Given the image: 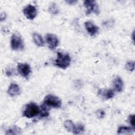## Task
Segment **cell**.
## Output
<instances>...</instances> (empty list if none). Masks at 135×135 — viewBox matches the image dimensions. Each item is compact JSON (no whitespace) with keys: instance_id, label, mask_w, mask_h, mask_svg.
Returning a JSON list of instances; mask_svg holds the SVG:
<instances>
[{"instance_id":"cell-1","label":"cell","mask_w":135,"mask_h":135,"mask_svg":"<svg viewBox=\"0 0 135 135\" xmlns=\"http://www.w3.org/2000/svg\"><path fill=\"white\" fill-rule=\"evenodd\" d=\"M71 61V57L68 54L58 52L55 60V65L59 68L65 69L70 66Z\"/></svg>"},{"instance_id":"cell-2","label":"cell","mask_w":135,"mask_h":135,"mask_svg":"<svg viewBox=\"0 0 135 135\" xmlns=\"http://www.w3.org/2000/svg\"><path fill=\"white\" fill-rule=\"evenodd\" d=\"M40 113V108L35 103L31 102L26 105L23 112L24 117L27 118H32Z\"/></svg>"},{"instance_id":"cell-3","label":"cell","mask_w":135,"mask_h":135,"mask_svg":"<svg viewBox=\"0 0 135 135\" xmlns=\"http://www.w3.org/2000/svg\"><path fill=\"white\" fill-rule=\"evenodd\" d=\"M43 102V104L48 107L60 108L62 107V101L60 99L52 94H48L46 95L44 99Z\"/></svg>"},{"instance_id":"cell-4","label":"cell","mask_w":135,"mask_h":135,"mask_svg":"<svg viewBox=\"0 0 135 135\" xmlns=\"http://www.w3.org/2000/svg\"><path fill=\"white\" fill-rule=\"evenodd\" d=\"M11 46L13 50L18 51L24 49V45L23 39L20 34L14 33L11 38Z\"/></svg>"},{"instance_id":"cell-5","label":"cell","mask_w":135,"mask_h":135,"mask_svg":"<svg viewBox=\"0 0 135 135\" xmlns=\"http://www.w3.org/2000/svg\"><path fill=\"white\" fill-rule=\"evenodd\" d=\"M84 5L86 8V15H89L92 13H94L97 15L99 14V6L95 1H84Z\"/></svg>"},{"instance_id":"cell-6","label":"cell","mask_w":135,"mask_h":135,"mask_svg":"<svg viewBox=\"0 0 135 135\" xmlns=\"http://www.w3.org/2000/svg\"><path fill=\"white\" fill-rule=\"evenodd\" d=\"M17 71L22 77L27 79L31 72V69L27 63H18L17 64Z\"/></svg>"},{"instance_id":"cell-7","label":"cell","mask_w":135,"mask_h":135,"mask_svg":"<svg viewBox=\"0 0 135 135\" xmlns=\"http://www.w3.org/2000/svg\"><path fill=\"white\" fill-rule=\"evenodd\" d=\"M23 12L27 19L33 20L37 15V9L35 6L29 4L23 9Z\"/></svg>"},{"instance_id":"cell-8","label":"cell","mask_w":135,"mask_h":135,"mask_svg":"<svg viewBox=\"0 0 135 135\" xmlns=\"http://www.w3.org/2000/svg\"><path fill=\"white\" fill-rule=\"evenodd\" d=\"M46 40L48 46L51 50H54L59 44V40L57 37L52 33H48L46 35Z\"/></svg>"},{"instance_id":"cell-9","label":"cell","mask_w":135,"mask_h":135,"mask_svg":"<svg viewBox=\"0 0 135 135\" xmlns=\"http://www.w3.org/2000/svg\"><path fill=\"white\" fill-rule=\"evenodd\" d=\"M86 30L91 36H93L98 33L99 27L91 21H86L84 23Z\"/></svg>"},{"instance_id":"cell-10","label":"cell","mask_w":135,"mask_h":135,"mask_svg":"<svg viewBox=\"0 0 135 135\" xmlns=\"http://www.w3.org/2000/svg\"><path fill=\"white\" fill-rule=\"evenodd\" d=\"M21 90L20 86L16 83H12L8 87L7 93L11 97H14L20 93Z\"/></svg>"},{"instance_id":"cell-11","label":"cell","mask_w":135,"mask_h":135,"mask_svg":"<svg viewBox=\"0 0 135 135\" xmlns=\"http://www.w3.org/2000/svg\"><path fill=\"white\" fill-rule=\"evenodd\" d=\"M98 94L106 100L110 99L114 95L113 91L110 89H100L98 91Z\"/></svg>"},{"instance_id":"cell-12","label":"cell","mask_w":135,"mask_h":135,"mask_svg":"<svg viewBox=\"0 0 135 135\" xmlns=\"http://www.w3.org/2000/svg\"><path fill=\"white\" fill-rule=\"evenodd\" d=\"M113 85L117 92H121L123 88V82L121 78L119 76L116 77L113 81Z\"/></svg>"},{"instance_id":"cell-13","label":"cell","mask_w":135,"mask_h":135,"mask_svg":"<svg viewBox=\"0 0 135 135\" xmlns=\"http://www.w3.org/2000/svg\"><path fill=\"white\" fill-rule=\"evenodd\" d=\"M134 131V129L131 127L127 126H120L119 127L117 133L118 134H132Z\"/></svg>"},{"instance_id":"cell-14","label":"cell","mask_w":135,"mask_h":135,"mask_svg":"<svg viewBox=\"0 0 135 135\" xmlns=\"http://www.w3.org/2000/svg\"><path fill=\"white\" fill-rule=\"evenodd\" d=\"M33 40L35 43V44L40 47L43 46L44 45V42L43 41V39L41 35H40L38 33H34L32 35Z\"/></svg>"},{"instance_id":"cell-15","label":"cell","mask_w":135,"mask_h":135,"mask_svg":"<svg viewBox=\"0 0 135 135\" xmlns=\"http://www.w3.org/2000/svg\"><path fill=\"white\" fill-rule=\"evenodd\" d=\"M64 126L65 128L69 132H72L74 129L75 125L71 120H66L64 122Z\"/></svg>"},{"instance_id":"cell-16","label":"cell","mask_w":135,"mask_h":135,"mask_svg":"<svg viewBox=\"0 0 135 135\" xmlns=\"http://www.w3.org/2000/svg\"><path fill=\"white\" fill-rule=\"evenodd\" d=\"M41 117H47L49 115V112L47 108V106L43 104L40 107V113Z\"/></svg>"},{"instance_id":"cell-17","label":"cell","mask_w":135,"mask_h":135,"mask_svg":"<svg viewBox=\"0 0 135 135\" xmlns=\"http://www.w3.org/2000/svg\"><path fill=\"white\" fill-rule=\"evenodd\" d=\"M84 131V127L81 124H79L75 126L73 131H72L74 134H79Z\"/></svg>"},{"instance_id":"cell-18","label":"cell","mask_w":135,"mask_h":135,"mask_svg":"<svg viewBox=\"0 0 135 135\" xmlns=\"http://www.w3.org/2000/svg\"><path fill=\"white\" fill-rule=\"evenodd\" d=\"M20 132L21 130L18 127H13L8 130L5 133V134H20Z\"/></svg>"},{"instance_id":"cell-19","label":"cell","mask_w":135,"mask_h":135,"mask_svg":"<svg viewBox=\"0 0 135 135\" xmlns=\"http://www.w3.org/2000/svg\"><path fill=\"white\" fill-rule=\"evenodd\" d=\"M126 68L128 71L132 72L134 69V62L133 61L128 62L126 64Z\"/></svg>"},{"instance_id":"cell-20","label":"cell","mask_w":135,"mask_h":135,"mask_svg":"<svg viewBox=\"0 0 135 135\" xmlns=\"http://www.w3.org/2000/svg\"><path fill=\"white\" fill-rule=\"evenodd\" d=\"M52 5H50V6L49 8V12L53 14H57L59 12V9L57 7H56L55 4H52Z\"/></svg>"},{"instance_id":"cell-21","label":"cell","mask_w":135,"mask_h":135,"mask_svg":"<svg viewBox=\"0 0 135 135\" xmlns=\"http://www.w3.org/2000/svg\"><path fill=\"white\" fill-rule=\"evenodd\" d=\"M129 121L130 122V124L131 126V127H132L135 130V120H134V115L132 114L130 115L129 116Z\"/></svg>"},{"instance_id":"cell-22","label":"cell","mask_w":135,"mask_h":135,"mask_svg":"<svg viewBox=\"0 0 135 135\" xmlns=\"http://www.w3.org/2000/svg\"><path fill=\"white\" fill-rule=\"evenodd\" d=\"M97 115L99 118H103L105 115V113L103 110H98L97 112Z\"/></svg>"},{"instance_id":"cell-23","label":"cell","mask_w":135,"mask_h":135,"mask_svg":"<svg viewBox=\"0 0 135 135\" xmlns=\"http://www.w3.org/2000/svg\"><path fill=\"white\" fill-rule=\"evenodd\" d=\"M66 2L70 4V5H74L75 4H76L78 1H75V0H69V1H66Z\"/></svg>"},{"instance_id":"cell-24","label":"cell","mask_w":135,"mask_h":135,"mask_svg":"<svg viewBox=\"0 0 135 135\" xmlns=\"http://www.w3.org/2000/svg\"><path fill=\"white\" fill-rule=\"evenodd\" d=\"M6 73L8 76H11L13 74V72L10 70H7L6 71Z\"/></svg>"}]
</instances>
